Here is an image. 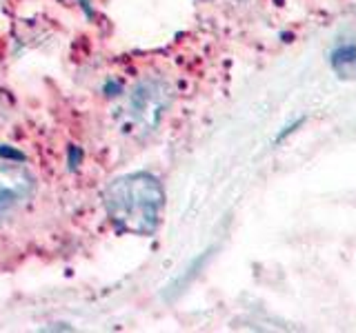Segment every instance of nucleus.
<instances>
[{"instance_id": "f03ea898", "label": "nucleus", "mask_w": 356, "mask_h": 333, "mask_svg": "<svg viewBox=\"0 0 356 333\" xmlns=\"http://www.w3.org/2000/svg\"><path fill=\"white\" fill-rule=\"evenodd\" d=\"M172 105V89L163 80H143L131 89L127 100V129L145 138L159 129L163 116Z\"/></svg>"}, {"instance_id": "39448f33", "label": "nucleus", "mask_w": 356, "mask_h": 333, "mask_svg": "<svg viewBox=\"0 0 356 333\" xmlns=\"http://www.w3.org/2000/svg\"><path fill=\"white\" fill-rule=\"evenodd\" d=\"M81 155H83L81 151H78L76 147H72V149H70V164H72V166H78V158H81Z\"/></svg>"}, {"instance_id": "20e7f679", "label": "nucleus", "mask_w": 356, "mask_h": 333, "mask_svg": "<svg viewBox=\"0 0 356 333\" xmlns=\"http://www.w3.org/2000/svg\"><path fill=\"white\" fill-rule=\"evenodd\" d=\"M330 67L341 80H356V44H339L330 53Z\"/></svg>"}, {"instance_id": "f257e3e1", "label": "nucleus", "mask_w": 356, "mask_h": 333, "mask_svg": "<svg viewBox=\"0 0 356 333\" xmlns=\"http://www.w3.org/2000/svg\"><path fill=\"white\" fill-rule=\"evenodd\" d=\"M165 191L152 173H129L114 180L105 191V209L111 222L127 233L152 236L161 225Z\"/></svg>"}, {"instance_id": "7ed1b4c3", "label": "nucleus", "mask_w": 356, "mask_h": 333, "mask_svg": "<svg viewBox=\"0 0 356 333\" xmlns=\"http://www.w3.org/2000/svg\"><path fill=\"white\" fill-rule=\"evenodd\" d=\"M33 194V176L22 164L0 160V218L16 211Z\"/></svg>"}]
</instances>
